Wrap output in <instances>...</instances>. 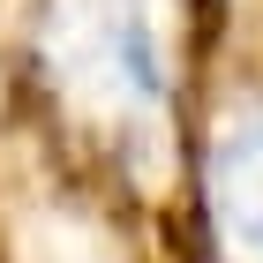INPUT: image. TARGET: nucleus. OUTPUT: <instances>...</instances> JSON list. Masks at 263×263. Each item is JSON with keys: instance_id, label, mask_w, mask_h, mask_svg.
I'll use <instances>...</instances> for the list:
<instances>
[{"instance_id": "nucleus-1", "label": "nucleus", "mask_w": 263, "mask_h": 263, "mask_svg": "<svg viewBox=\"0 0 263 263\" xmlns=\"http://www.w3.org/2000/svg\"><path fill=\"white\" fill-rule=\"evenodd\" d=\"M203 211L218 263H263V113L233 121L203 173Z\"/></svg>"}]
</instances>
